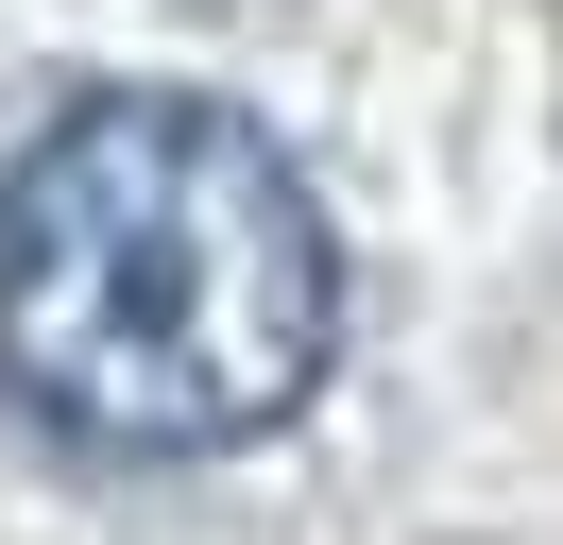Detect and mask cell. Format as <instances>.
<instances>
[{"instance_id":"obj_1","label":"cell","mask_w":563,"mask_h":545,"mask_svg":"<svg viewBox=\"0 0 563 545\" xmlns=\"http://www.w3.org/2000/svg\"><path fill=\"white\" fill-rule=\"evenodd\" d=\"M342 358L308 170L206 86H86L0 170V392L86 460L274 443Z\"/></svg>"}]
</instances>
